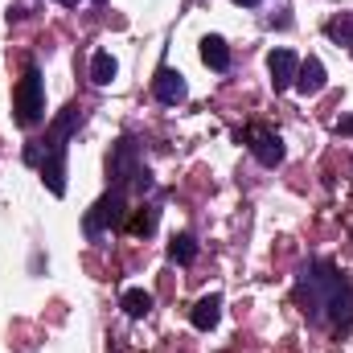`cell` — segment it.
<instances>
[{"instance_id": "ba28073f", "label": "cell", "mask_w": 353, "mask_h": 353, "mask_svg": "<svg viewBox=\"0 0 353 353\" xmlns=\"http://www.w3.org/2000/svg\"><path fill=\"white\" fill-rule=\"evenodd\" d=\"M325 83H329L325 62H321V58H304V62H300V70H296V83H292V87L300 90L304 99H312V94H321V90H325Z\"/></svg>"}, {"instance_id": "8992f818", "label": "cell", "mask_w": 353, "mask_h": 353, "mask_svg": "<svg viewBox=\"0 0 353 353\" xmlns=\"http://www.w3.org/2000/svg\"><path fill=\"white\" fill-rule=\"evenodd\" d=\"M152 94H157L165 107H176V103H185L189 87H185V79L176 74L173 66H161V70H157V79H152Z\"/></svg>"}, {"instance_id": "52a82bcc", "label": "cell", "mask_w": 353, "mask_h": 353, "mask_svg": "<svg viewBox=\"0 0 353 353\" xmlns=\"http://www.w3.org/2000/svg\"><path fill=\"white\" fill-rule=\"evenodd\" d=\"M267 70H271V87H275V94H279V90H288L292 83H296L300 58H296L292 50H275V54L267 58Z\"/></svg>"}, {"instance_id": "8fae6325", "label": "cell", "mask_w": 353, "mask_h": 353, "mask_svg": "<svg viewBox=\"0 0 353 353\" xmlns=\"http://www.w3.org/2000/svg\"><path fill=\"white\" fill-rule=\"evenodd\" d=\"M119 308H123L132 321H140V316L152 312V292H144V288H128V292L119 296Z\"/></svg>"}, {"instance_id": "6da1fadb", "label": "cell", "mask_w": 353, "mask_h": 353, "mask_svg": "<svg viewBox=\"0 0 353 353\" xmlns=\"http://www.w3.org/2000/svg\"><path fill=\"white\" fill-rule=\"evenodd\" d=\"M296 304L308 316V325L341 329L353 325V283L350 275L329 259H308L296 275Z\"/></svg>"}, {"instance_id": "7c38bea8", "label": "cell", "mask_w": 353, "mask_h": 353, "mask_svg": "<svg viewBox=\"0 0 353 353\" xmlns=\"http://www.w3.org/2000/svg\"><path fill=\"white\" fill-rule=\"evenodd\" d=\"M115 58L107 54V50H94V58H90V83L94 87H111V79H115Z\"/></svg>"}, {"instance_id": "277c9868", "label": "cell", "mask_w": 353, "mask_h": 353, "mask_svg": "<svg viewBox=\"0 0 353 353\" xmlns=\"http://www.w3.org/2000/svg\"><path fill=\"white\" fill-rule=\"evenodd\" d=\"M12 111H17V123L21 128H37L46 119V83H41V70L37 66H25L21 83L12 90Z\"/></svg>"}, {"instance_id": "4fadbf2b", "label": "cell", "mask_w": 353, "mask_h": 353, "mask_svg": "<svg viewBox=\"0 0 353 353\" xmlns=\"http://www.w3.org/2000/svg\"><path fill=\"white\" fill-rule=\"evenodd\" d=\"M157 218H161V210L157 205H140L123 226H128V234H136V239H144V234H152L157 230Z\"/></svg>"}, {"instance_id": "5bb4252c", "label": "cell", "mask_w": 353, "mask_h": 353, "mask_svg": "<svg viewBox=\"0 0 353 353\" xmlns=\"http://www.w3.org/2000/svg\"><path fill=\"white\" fill-rule=\"evenodd\" d=\"M325 33H329L337 46H350V50H353V12H341V17H333V21L325 25Z\"/></svg>"}, {"instance_id": "9a60e30c", "label": "cell", "mask_w": 353, "mask_h": 353, "mask_svg": "<svg viewBox=\"0 0 353 353\" xmlns=\"http://www.w3.org/2000/svg\"><path fill=\"white\" fill-rule=\"evenodd\" d=\"M169 259H173V263H193V259H197V239H193V234H176L173 239V247H169Z\"/></svg>"}, {"instance_id": "30bf717a", "label": "cell", "mask_w": 353, "mask_h": 353, "mask_svg": "<svg viewBox=\"0 0 353 353\" xmlns=\"http://www.w3.org/2000/svg\"><path fill=\"white\" fill-rule=\"evenodd\" d=\"M201 62H205L210 70L226 74V70H230V46H226L222 37H205V41H201Z\"/></svg>"}, {"instance_id": "3957f363", "label": "cell", "mask_w": 353, "mask_h": 353, "mask_svg": "<svg viewBox=\"0 0 353 353\" xmlns=\"http://www.w3.org/2000/svg\"><path fill=\"white\" fill-rule=\"evenodd\" d=\"M123 218H128V189H119V185H111L94 205L87 210V218H83V230H87L90 243H99L107 230H115V226H123Z\"/></svg>"}, {"instance_id": "5b68a950", "label": "cell", "mask_w": 353, "mask_h": 353, "mask_svg": "<svg viewBox=\"0 0 353 353\" xmlns=\"http://www.w3.org/2000/svg\"><path fill=\"white\" fill-rule=\"evenodd\" d=\"M243 140L251 144V152H255V161L263 165V169H275V165H283V140L271 132V128H247L243 132Z\"/></svg>"}, {"instance_id": "e0dca14e", "label": "cell", "mask_w": 353, "mask_h": 353, "mask_svg": "<svg viewBox=\"0 0 353 353\" xmlns=\"http://www.w3.org/2000/svg\"><path fill=\"white\" fill-rule=\"evenodd\" d=\"M234 4H243V8H259L263 0H234Z\"/></svg>"}, {"instance_id": "2e32d148", "label": "cell", "mask_w": 353, "mask_h": 353, "mask_svg": "<svg viewBox=\"0 0 353 353\" xmlns=\"http://www.w3.org/2000/svg\"><path fill=\"white\" fill-rule=\"evenodd\" d=\"M337 136H353V115H345V119H337Z\"/></svg>"}, {"instance_id": "9c48e42d", "label": "cell", "mask_w": 353, "mask_h": 353, "mask_svg": "<svg viewBox=\"0 0 353 353\" xmlns=\"http://www.w3.org/2000/svg\"><path fill=\"white\" fill-rule=\"evenodd\" d=\"M189 321H193V329H201V333H210L218 321H222V296L218 292H210V296H201L197 304H193V312H189Z\"/></svg>"}, {"instance_id": "7a4b0ae2", "label": "cell", "mask_w": 353, "mask_h": 353, "mask_svg": "<svg viewBox=\"0 0 353 353\" xmlns=\"http://www.w3.org/2000/svg\"><path fill=\"white\" fill-rule=\"evenodd\" d=\"M79 123H83V107L70 103V107H62V115L46 128V140H29V144H25V165L41 173L46 189H50L54 197L66 193V152H70L66 140L74 136Z\"/></svg>"}, {"instance_id": "ac0fdd59", "label": "cell", "mask_w": 353, "mask_h": 353, "mask_svg": "<svg viewBox=\"0 0 353 353\" xmlns=\"http://www.w3.org/2000/svg\"><path fill=\"white\" fill-rule=\"evenodd\" d=\"M62 4H66V8H74V4H79V0H62Z\"/></svg>"}]
</instances>
